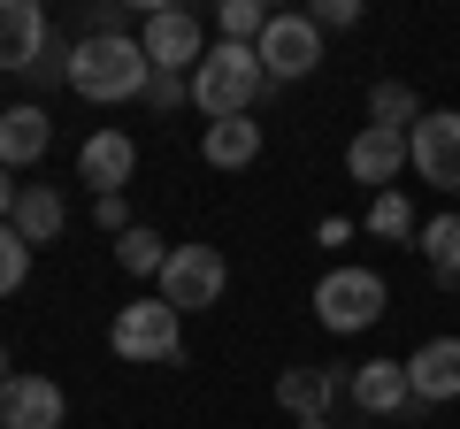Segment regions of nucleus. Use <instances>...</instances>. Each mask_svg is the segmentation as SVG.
Masks as SVG:
<instances>
[{
    "label": "nucleus",
    "instance_id": "cd10ccee",
    "mask_svg": "<svg viewBox=\"0 0 460 429\" xmlns=\"http://www.w3.org/2000/svg\"><path fill=\"white\" fill-rule=\"evenodd\" d=\"M16 199H23L16 192V169H0V223H16Z\"/></svg>",
    "mask_w": 460,
    "mask_h": 429
},
{
    "label": "nucleus",
    "instance_id": "6e6552de",
    "mask_svg": "<svg viewBox=\"0 0 460 429\" xmlns=\"http://www.w3.org/2000/svg\"><path fill=\"white\" fill-rule=\"evenodd\" d=\"M261 69H269V84H299L314 62H323V31H314L307 16H269V31H261Z\"/></svg>",
    "mask_w": 460,
    "mask_h": 429
},
{
    "label": "nucleus",
    "instance_id": "aec40b11",
    "mask_svg": "<svg viewBox=\"0 0 460 429\" xmlns=\"http://www.w3.org/2000/svg\"><path fill=\"white\" fill-rule=\"evenodd\" d=\"M414 238H422L429 276H438V284H460V214H429Z\"/></svg>",
    "mask_w": 460,
    "mask_h": 429
},
{
    "label": "nucleus",
    "instance_id": "393cba45",
    "mask_svg": "<svg viewBox=\"0 0 460 429\" xmlns=\"http://www.w3.org/2000/svg\"><path fill=\"white\" fill-rule=\"evenodd\" d=\"M307 23L314 31H353V23H361V0H314Z\"/></svg>",
    "mask_w": 460,
    "mask_h": 429
},
{
    "label": "nucleus",
    "instance_id": "5701e85b",
    "mask_svg": "<svg viewBox=\"0 0 460 429\" xmlns=\"http://www.w3.org/2000/svg\"><path fill=\"white\" fill-rule=\"evenodd\" d=\"M368 231H376V238H414V231H422L414 207H407V192H376V199H368Z\"/></svg>",
    "mask_w": 460,
    "mask_h": 429
},
{
    "label": "nucleus",
    "instance_id": "1a4fd4ad",
    "mask_svg": "<svg viewBox=\"0 0 460 429\" xmlns=\"http://www.w3.org/2000/svg\"><path fill=\"white\" fill-rule=\"evenodd\" d=\"M399 169H407V131H376V123H361L353 146H345V177L368 184V192H392Z\"/></svg>",
    "mask_w": 460,
    "mask_h": 429
},
{
    "label": "nucleus",
    "instance_id": "bb28decb",
    "mask_svg": "<svg viewBox=\"0 0 460 429\" xmlns=\"http://www.w3.org/2000/svg\"><path fill=\"white\" fill-rule=\"evenodd\" d=\"M177 100H192V84H184V77H162V69H154V84H146V108H177Z\"/></svg>",
    "mask_w": 460,
    "mask_h": 429
},
{
    "label": "nucleus",
    "instance_id": "f03ea898",
    "mask_svg": "<svg viewBox=\"0 0 460 429\" xmlns=\"http://www.w3.org/2000/svg\"><path fill=\"white\" fill-rule=\"evenodd\" d=\"M184 84H192V108H199V116L223 123V116H253V100L269 92V69H261V54H253V47H230V39H215Z\"/></svg>",
    "mask_w": 460,
    "mask_h": 429
},
{
    "label": "nucleus",
    "instance_id": "4468645a",
    "mask_svg": "<svg viewBox=\"0 0 460 429\" xmlns=\"http://www.w3.org/2000/svg\"><path fill=\"white\" fill-rule=\"evenodd\" d=\"M277 407L292 414L299 429H330V407H338V376H330V368H284V376H277Z\"/></svg>",
    "mask_w": 460,
    "mask_h": 429
},
{
    "label": "nucleus",
    "instance_id": "c756f323",
    "mask_svg": "<svg viewBox=\"0 0 460 429\" xmlns=\"http://www.w3.org/2000/svg\"><path fill=\"white\" fill-rule=\"evenodd\" d=\"M453 292H460V284H453Z\"/></svg>",
    "mask_w": 460,
    "mask_h": 429
},
{
    "label": "nucleus",
    "instance_id": "b1692460",
    "mask_svg": "<svg viewBox=\"0 0 460 429\" xmlns=\"http://www.w3.org/2000/svg\"><path fill=\"white\" fill-rule=\"evenodd\" d=\"M23 276H31V246L16 238V223H0V299H16Z\"/></svg>",
    "mask_w": 460,
    "mask_h": 429
},
{
    "label": "nucleus",
    "instance_id": "423d86ee",
    "mask_svg": "<svg viewBox=\"0 0 460 429\" xmlns=\"http://www.w3.org/2000/svg\"><path fill=\"white\" fill-rule=\"evenodd\" d=\"M223 284H230V261L215 246H169V268H162V299L177 314H199V307H215L223 299Z\"/></svg>",
    "mask_w": 460,
    "mask_h": 429
},
{
    "label": "nucleus",
    "instance_id": "f257e3e1",
    "mask_svg": "<svg viewBox=\"0 0 460 429\" xmlns=\"http://www.w3.org/2000/svg\"><path fill=\"white\" fill-rule=\"evenodd\" d=\"M154 84V62L131 31L123 39H77L69 47V92L93 100V108H115V100H138Z\"/></svg>",
    "mask_w": 460,
    "mask_h": 429
},
{
    "label": "nucleus",
    "instance_id": "9d476101",
    "mask_svg": "<svg viewBox=\"0 0 460 429\" xmlns=\"http://www.w3.org/2000/svg\"><path fill=\"white\" fill-rule=\"evenodd\" d=\"M77 177L93 184V199H115L123 184L138 177V138H123V131H93L77 146Z\"/></svg>",
    "mask_w": 460,
    "mask_h": 429
},
{
    "label": "nucleus",
    "instance_id": "dca6fc26",
    "mask_svg": "<svg viewBox=\"0 0 460 429\" xmlns=\"http://www.w3.org/2000/svg\"><path fill=\"white\" fill-rule=\"evenodd\" d=\"M47 146H54V123H47V108H39V100L0 108V169H31Z\"/></svg>",
    "mask_w": 460,
    "mask_h": 429
},
{
    "label": "nucleus",
    "instance_id": "6ab92c4d",
    "mask_svg": "<svg viewBox=\"0 0 460 429\" xmlns=\"http://www.w3.org/2000/svg\"><path fill=\"white\" fill-rule=\"evenodd\" d=\"M115 268H123V276H154V284H162V268H169V238L146 231V223H131V231L115 238Z\"/></svg>",
    "mask_w": 460,
    "mask_h": 429
},
{
    "label": "nucleus",
    "instance_id": "412c9836",
    "mask_svg": "<svg viewBox=\"0 0 460 429\" xmlns=\"http://www.w3.org/2000/svg\"><path fill=\"white\" fill-rule=\"evenodd\" d=\"M368 123H376V131H414V123H422V100H414V84H399V77L368 84Z\"/></svg>",
    "mask_w": 460,
    "mask_h": 429
},
{
    "label": "nucleus",
    "instance_id": "39448f33",
    "mask_svg": "<svg viewBox=\"0 0 460 429\" xmlns=\"http://www.w3.org/2000/svg\"><path fill=\"white\" fill-rule=\"evenodd\" d=\"M138 47H146V62L162 69V77H192L199 54H208L215 39H199V16H192V8H146Z\"/></svg>",
    "mask_w": 460,
    "mask_h": 429
},
{
    "label": "nucleus",
    "instance_id": "f3484780",
    "mask_svg": "<svg viewBox=\"0 0 460 429\" xmlns=\"http://www.w3.org/2000/svg\"><path fill=\"white\" fill-rule=\"evenodd\" d=\"M199 162H208V169H246V162H261V123H253V116L208 123V131H199Z\"/></svg>",
    "mask_w": 460,
    "mask_h": 429
},
{
    "label": "nucleus",
    "instance_id": "20e7f679",
    "mask_svg": "<svg viewBox=\"0 0 460 429\" xmlns=\"http://www.w3.org/2000/svg\"><path fill=\"white\" fill-rule=\"evenodd\" d=\"M108 346L123 353V361H177L184 353V314L169 307L162 292L154 299H131V307H115V322H108Z\"/></svg>",
    "mask_w": 460,
    "mask_h": 429
},
{
    "label": "nucleus",
    "instance_id": "a211bd4d",
    "mask_svg": "<svg viewBox=\"0 0 460 429\" xmlns=\"http://www.w3.org/2000/svg\"><path fill=\"white\" fill-rule=\"evenodd\" d=\"M62 223H69L62 192H54V184H23V199H16V238H23V246H54Z\"/></svg>",
    "mask_w": 460,
    "mask_h": 429
},
{
    "label": "nucleus",
    "instance_id": "ddd939ff",
    "mask_svg": "<svg viewBox=\"0 0 460 429\" xmlns=\"http://www.w3.org/2000/svg\"><path fill=\"white\" fill-rule=\"evenodd\" d=\"M345 391H353V407H361V414H376V422H392V414H407V407H414L407 361H361Z\"/></svg>",
    "mask_w": 460,
    "mask_h": 429
},
{
    "label": "nucleus",
    "instance_id": "2eb2a0df",
    "mask_svg": "<svg viewBox=\"0 0 460 429\" xmlns=\"http://www.w3.org/2000/svg\"><path fill=\"white\" fill-rule=\"evenodd\" d=\"M47 8L39 0H0V69H31L47 54Z\"/></svg>",
    "mask_w": 460,
    "mask_h": 429
},
{
    "label": "nucleus",
    "instance_id": "7ed1b4c3",
    "mask_svg": "<svg viewBox=\"0 0 460 429\" xmlns=\"http://www.w3.org/2000/svg\"><path fill=\"white\" fill-rule=\"evenodd\" d=\"M384 307H392V284H384L376 268H330V276L314 284V314H323V330H338V337L376 330Z\"/></svg>",
    "mask_w": 460,
    "mask_h": 429
},
{
    "label": "nucleus",
    "instance_id": "a878e982",
    "mask_svg": "<svg viewBox=\"0 0 460 429\" xmlns=\"http://www.w3.org/2000/svg\"><path fill=\"white\" fill-rule=\"evenodd\" d=\"M93 223H100L108 238H123V231H131V199H123V192H115V199H93Z\"/></svg>",
    "mask_w": 460,
    "mask_h": 429
},
{
    "label": "nucleus",
    "instance_id": "9b49d317",
    "mask_svg": "<svg viewBox=\"0 0 460 429\" xmlns=\"http://www.w3.org/2000/svg\"><path fill=\"white\" fill-rule=\"evenodd\" d=\"M0 429H62V383L54 376H8L0 383Z\"/></svg>",
    "mask_w": 460,
    "mask_h": 429
},
{
    "label": "nucleus",
    "instance_id": "0eeeda50",
    "mask_svg": "<svg viewBox=\"0 0 460 429\" xmlns=\"http://www.w3.org/2000/svg\"><path fill=\"white\" fill-rule=\"evenodd\" d=\"M407 169L438 192H460V108H438L407 131Z\"/></svg>",
    "mask_w": 460,
    "mask_h": 429
},
{
    "label": "nucleus",
    "instance_id": "c85d7f7f",
    "mask_svg": "<svg viewBox=\"0 0 460 429\" xmlns=\"http://www.w3.org/2000/svg\"><path fill=\"white\" fill-rule=\"evenodd\" d=\"M8 376H16V368H8V346H0V383H8Z\"/></svg>",
    "mask_w": 460,
    "mask_h": 429
},
{
    "label": "nucleus",
    "instance_id": "f8f14e48",
    "mask_svg": "<svg viewBox=\"0 0 460 429\" xmlns=\"http://www.w3.org/2000/svg\"><path fill=\"white\" fill-rule=\"evenodd\" d=\"M407 383H414V407H445L460 398V337H429V346L407 353Z\"/></svg>",
    "mask_w": 460,
    "mask_h": 429
},
{
    "label": "nucleus",
    "instance_id": "4be33fe9",
    "mask_svg": "<svg viewBox=\"0 0 460 429\" xmlns=\"http://www.w3.org/2000/svg\"><path fill=\"white\" fill-rule=\"evenodd\" d=\"M215 31H223L230 47H261V31H269L261 0H223V8H215Z\"/></svg>",
    "mask_w": 460,
    "mask_h": 429
}]
</instances>
